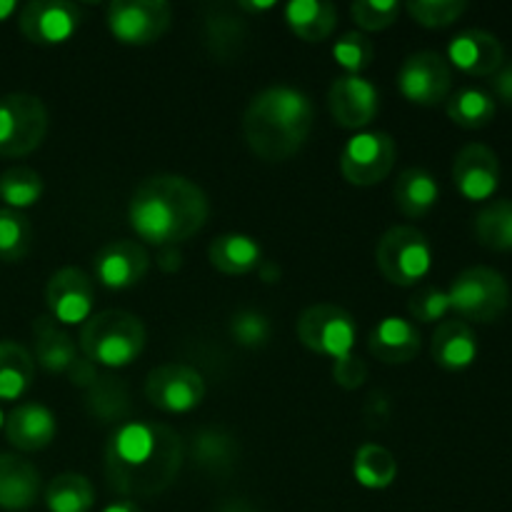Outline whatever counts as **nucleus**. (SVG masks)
<instances>
[{"label":"nucleus","mask_w":512,"mask_h":512,"mask_svg":"<svg viewBox=\"0 0 512 512\" xmlns=\"http://www.w3.org/2000/svg\"><path fill=\"white\" fill-rule=\"evenodd\" d=\"M183 458V440L168 425L123 423L105 448V478L123 498H155L175 483Z\"/></svg>","instance_id":"f257e3e1"},{"label":"nucleus","mask_w":512,"mask_h":512,"mask_svg":"<svg viewBox=\"0 0 512 512\" xmlns=\"http://www.w3.org/2000/svg\"><path fill=\"white\" fill-rule=\"evenodd\" d=\"M210 203L200 185L183 175H150L128 205L130 228L150 245H180L208 223Z\"/></svg>","instance_id":"f03ea898"},{"label":"nucleus","mask_w":512,"mask_h":512,"mask_svg":"<svg viewBox=\"0 0 512 512\" xmlns=\"http://www.w3.org/2000/svg\"><path fill=\"white\" fill-rule=\"evenodd\" d=\"M313 103L290 85H273L255 95L243 115L250 150L268 163L293 158L313 130Z\"/></svg>","instance_id":"7ed1b4c3"},{"label":"nucleus","mask_w":512,"mask_h":512,"mask_svg":"<svg viewBox=\"0 0 512 512\" xmlns=\"http://www.w3.org/2000/svg\"><path fill=\"white\" fill-rule=\"evenodd\" d=\"M145 325L128 310L93 313L80 330V348L85 358L103 368H125L140 358L145 348Z\"/></svg>","instance_id":"20e7f679"},{"label":"nucleus","mask_w":512,"mask_h":512,"mask_svg":"<svg viewBox=\"0 0 512 512\" xmlns=\"http://www.w3.org/2000/svg\"><path fill=\"white\" fill-rule=\"evenodd\" d=\"M375 265L383 278L393 285H415L430 273L433 265V248L428 238L413 225H395L375 248Z\"/></svg>","instance_id":"39448f33"},{"label":"nucleus","mask_w":512,"mask_h":512,"mask_svg":"<svg viewBox=\"0 0 512 512\" xmlns=\"http://www.w3.org/2000/svg\"><path fill=\"white\" fill-rule=\"evenodd\" d=\"M450 310L475 323H493L508 310L510 285L503 273L493 268H468L453 280L448 290Z\"/></svg>","instance_id":"423d86ee"},{"label":"nucleus","mask_w":512,"mask_h":512,"mask_svg":"<svg viewBox=\"0 0 512 512\" xmlns=\"http://www.w3.org/2000/svg\"><path fill=\"white\" fill-rule=\"evenodd\" d=\"M48 110L38 95L10 93L0 98V155L23 158L43 145Z\"/></svg>","instance_id":"0eeeda50"},{"label":"nucleus","mask_w":512,"mask_h":512,"mask_svg":"<svg viewBox=\"0 0 512 512\" xmlns=\"http://www.w3.org/2000/svg\"><path fill=\"white\" fill-rule=\"evenodd\" d=\"M295 333L305 348L333 360L353 353L358 338L353 315L333 303H318L303 310L295 323Z\"/></svg>","instance_id":"6e6552de"},{"label":"nucleus","mask_w":512,"mask_h":512,"mask_svg":"<svg viewBox=\"0 0 512 512\" xmlns=\"http://www.w3.org/2000/svg\"><path fill=\"white\" fill-rule=\"evenodd\" d=\"M105 23L118 43L150 45L168 33L173 8L165 0H113Z\"/></svg>","instance_id":"1a4fd4ad"},{"label":"nucleus","mask_w":512,"mask_h":512,"mask_svg":"<svg viewBox=\"0 0 512 512\" xmlns=\"http://www.w3.org/2000/svg\"><path fill=\"white\" fill-rule=\"evenodd\" d=\"M398 148L395 140L383 130H360L340 153V170L348 183L370 188L383 183L393 170Z\"/></svg>","instance_id":"9d476101"},{"label":"nucleus","mask_w":512,"mask_h":512,"mask_svg":"<svg viewBox=\"0 0 512 512\" xmlns=\"http://www.w3.org/2000/svg\"><path fill=\"white\" fill-rule=\"evenodd\" d=\"M145 398L163 413H190L205 398V380L195 368L183 363H165L150 370L145 380Z\"/></svg>","instance_id":"9b49d317"},{"label":"nucleus","mask_w":512,"mask_h":512,"mask_svg":"<svg viewBox=\"0 0 512 512\" xmlns=\"http://www.w3.org/2000/svg\"><path fill=\"white\" fill-rule=\"evenodd\" d=\"M398 88L410 103L433 108L448 100L453 90V70L450 63L435 50H420L405 58L398 73Z\"/></svg>","instance_id":"f8f14e48"},{"label":"nucleus","mask_w":512,"mask_h":512,"mask_svg":"<svg viewBox=\"0 0 512 512\" xmlns=\"http://www.w3.org/2000/svg\"><path fill=\"white\" fill-rule=\"evenodd\" d=\"M50 318L60 325H78L93 315L95 285L88 273L80 268H60L50 275L45 288Z\"/></svg>","instance_id":"ddd939ff"},{"label":"nucleus","mask_w":512,"mask_h":512,"mask_svg":"<svg viewBox=\"0 0 512 512\" xmlns=\"http://www.w3.org/2000/svg\"><path fill=\"white\" fill-rule=\"evenodd\" d=\"M18 28L30 43H68L80 28V8L68 0H33L18 15Z\"/></svg>","instance_id":"4468645a"},{"label":"nucleus","mask_w":512,"mask_h":512,"mask_svg":"<svg viewBox=\"0 0 512 512\" xmlns=\"http://www.w3.org/2000/svg\"><path fill=\"white\" fill-rule=\"evenodd\" d=\"M150 255L138 240H110L95 253L93 275L108 290L135 288L148 275Z\"/></svg>","instance_id":"2eb2a0df"},{"label":"nucleus","mask_w":512,"mask_h":512,"mask_svg":"<svg viewBox=\"0 0 512 512\" xmlns=\"http://www.w3.org/2000/svg\"><path fill=\"white\" fill-rule=\"evenodd\" d=\"M328 108L335 123L345 130H363L375 120L380 95L370 80L360 75H343L328 90Z\"/></svg>","instance_id":"dca6fc26"},{"label":"nucleus","mask_w":512,"mask_h":512,"mask_svg":"<svg viewBox=\"0 0 512 512\" xmlns=\"http://www.w3.org/2000/svg\"><path fill=\"white\" fill-rule=\"evenodd\" d=\"M200 30L208 53L220 63H233L240 58L248 40V25L238 13V5L210 3L200 13Z\"/></svg>","instance_id":"f3484780"},{"label":"nucleus","mask_w":512,"mask_h":512,"mask_svg":"<svg viewBox=\"0 0 512 512\" xmlns=\"http://www.w3.org/2000/svg\"><path fill=\"white\" fill-rule=\"evenodd\" d=\"M453 180L460 195L468 200L493 198L500 185V160L495 150L483 143H470L455 155Z\"/></svg>","instance_id":"a211bd4d"},{"label":"nucleus","mask_w":512,"mask_h":512,"mask_svg":"<svg viewBox=\"0 0 512 512\" xmlns=\"http://www.w3.org/2000/svg\"><path fill=\"white\" fill-rule=\"evenodd\" d=\"M448 60L455 68L463 70V73L475 75V78H485V75H495L503 68L505 50L503 43L493 33L470 28L450 40Z\"/></svg>","instance_id":"6ab92c4d"},{"label":"nucleus","mask_w":512,"mask_h":512,"mask_svg":"<svg viewBox=\"0 0 512 512\" xmlns=\"http://www.w3.org/2000/svg\"><path fill=\"white\" fill-rule=\"evenodd\" d=\"M5 438L15 450L23 453H38L55 440L58 423L55 415L40 403H23L5 418Z\"/></svg>","instance_id":"aec40b11"},{"label":"nucleus","mask_w":512,"mask_h":512,"mask_svg":"<svg viewBox=\"0 0 512 512\" xmlns=\"http://www.w3.org/2000/svg\"><path fill=\"white\" fill-rule=\"evenodd\" d=\"M420 333L410 320L390 315L383 318L373 330H370L368 350L375 360L388 365H403L418 358L420 353Z\"/></svg>","instance_id":"412c9836"},{"label":"nucleus","mask_w":512,"mask_h":512,"mask_svg":"<svg viewBox=\"0 0 512 512\" xmlns=\"http://www.w3.org/2000/svg\"><path fill=\"white\" fill-rule=\"evenodd\" d=\"M40 495V473L20 455L0 453V510L23 512Z\"/></svg>","instance_id":"4be33fe9"},{"label":"nucleus","mask_w":512,"mask_h":512,"mask_svg":"<svg viewBox=\"0 0 512 512\" xmlns=\"http://www.w3.org/2000/svg\"><path fill=\"white\" fill-rule=\"evenodd\" d=\"M433 360L445 370H465L478 358V338L465 320H443L430 343Z\"/></svg>","instance_id":"5701e85b"},{"label":"nucleus","mask_w":512,"mask_h":512,"mask_svg":"<svg viewBox=\"0 0 512 512\" xmlns=\"http://www.w3.org/2000/svg\"><path fill=\"white\" fill-rule=\"evenodd\" d=\"M33 345L35 360L48 373H68L75 360L80 358L75 340L50 315H40L33 320Z\"/></svg>","instance_id":"b1692460"},{"label":"nucleus","mask_w":512,"mask_h":512,"mask_svg":"<svg viewBox=\"0 0 512 512\" xmlns=\"http://www.w3.org/2000/svg\"><path fill=\"white\" fill-rule=\"evenodd\" d=\"M190 455L200 470L210 475H225L235 468L240 458V445L225 428H200L190 443Z\"/></svg>","instance_id":"393cba45"},{"label":"nucleus","mask_w":512,"mask_h":512,"mask_svg":"<svg viewBox=\"0 0 512 512\" xmlns=\"http://www.w3.org/2000/svg\"><path fill=\"white\" fill-rule=\"evenodd\" d=\"M285 23L305 43H323L338 28V8L328 0H293L285 5Z\"/></svg>","instance_id":"a878e982"},{"label":"nucleus","mask_w":512,"mask_h":512,"mask_svg":"<svg viewBox=\"0 0 512 512\" xmlns=\"http://www.w3.org/2000/svg\"><path fill=\"white\" fill-rule=\"evenodd\" d=\"M208 258L215 270L225 275H248L263 263V250L258 240L243 233H225L215 238L208 248Z\"/></svg>","instance_id":"bb28decb"},{"label":"nucleus","mask_w":512,"mask_h":512,"mask_svg":"<svg viewBox=\"0 0 512 512\" xmlns=\"http://www.w3.org/2000/svg\"><path fill=\"white\" fill-rule=\"evenodd\" d=\"M395 205L405 218H420L438 205V180L423 168H408L398 175L393 188Z\"/></svg>","instance_id":"cd10ccee"},{"label":"nucleus","mask_w":512,"mask_h":512,"mask_svg":"<svg viewBox=\"0 0 512 512\" xmlns=\"http://www.w3.org/2000/svg\"><path fill=\"white\" fill-rule=\"evenodd\" d=\"M35 378L33 355L15 340H0V400H20Z\"/></svg>","instance_id":"c85d7f7f"},{"label":"nucleus","mask_w":512,"mask_h":512,"mask_svg":"<svg viewBox=\"0 0 512 512\" xmlns=\"http://www.w3.org/2000/svg\"><path fill=\"white\" fill-rule=\"evenodd\" d=\"M353 475L363 488L385 490L398 478V460L383 445L365 443L355 450Z\"/></svg>","instance_id":"c756f323"},{"label":"nucleus","mask_w":512,"mask_h":512,"mask_svg":"<svg viewBox=\"0 0 512 512\" xmlns=\"http://www.w3.org/2000/svg\"><path fill=\"white\" fill-rule=\"evenodd\" d=\"M85 405H88V413L93 418L103 420V423H118L123 425V420L130 413V395L120 380L108 378V375H98L93 385L85 390Z\"/></svg>","instance_id":"7c9ffc66"},{"label":"nucleus","mask_w":512,"mask_h":512,"mask_svg":"<svg viewBox=\"0 0 512 512\" xmlns=\"http://www.w3.org/2000/svg\"><path fill=\"white\" fill-rule=\"evenodd\" d=\"M45 505L50 512H90L95 505V488L85 475L63 473L50 480Z\"/></svg>","instance_id":"2f4dec72"},{"label":"nucleus","mask_w":512,"mask_h":512,"mask_svg":"<svg viewBox=\"0 0 512 512\" xmlns=\"http://www.w3.org/2000/svg\"><path fill=\"white\" fill-rule=\"evenodd\" d=\"M495 110H498L495 100L478 88H463L448 98V118L465 130H480L490 125Z\"/></svg>","instance_id":"473e14b6"},{"label":"nucleus","mask_w":512,"mask_h":512,"mask_svg":"<svg viewBox=\"0 0 512 512\" xmlns=\"http://www.w3.org/2000/svg\"><path fill=\"white\" fill-rule=\"evenodd\" d=\"M475 235L490 250H512V200H493L475 218Z\"/></svg>","instance_id":"72a5a7b5"},{"label":"nucleus","mask_w":512,"mask_h":512,"mask_svg":"<svg viewBox=\"0 0 512 512\" xmlns=\"http://www.w3.org/2000/svg\"><path fill=\"white\" fill-rule=\"evenodd\" d=\"M40 195H43V178L33 168L15 165V168H8L0 175V200L10 210L20 213V210L38 203Z\"/></svg>","instance_id":"f704fd0d"},{"label":"nucleus","mask_w":512,"mask_h":512,"mask_svg":"<svg viewBox=\"0 0 512 512\" xmlns=\"http://www.w3.org/2000/svg\"><path fill=\"white\" fill-rule=\"evenodd\" d=\"M33 245V225L18 210H0V260L18 263Z\"/></svg>","instance_id":"c9c22d12"},{"label":"nucleus","mask_w":512,"mask_h":512,"mask_svg":"<svg viewBox=\"0 0 512 512\" xmlns=\"http://www.w3.org/2000/svg\"><path fill=\"white\" fill-rule=\"evenodd\" d=\"M468 10L465 0H410L408 13L423 28H448Z\"/></svg>","instance_id":"e433bc0d"},{"label":"nucleus","mask_w":512,"mask_h":512,"mask_svg":"<svg viewBox=\"0 0 512 512\" xmlns=\"http://www.w3.org/2000/svg\"><path fill=\"white\" fill-rule=\"evenodd\" d=\"M373 55L375 48L365 33H348L333 45V58L338 60L340 68L348 70V75L363 73L370 60H373Z\"/></svg>","instance_id":"4c0bfd02"},{"label":"nucleus","mask_w":512,"mask_h":512,"mask_svg":"<svg viewBox=\"0 0 512 512\" xmlns=\"http://www.w3.org/2000/svg\"><path fill=\"white\" fill-rule=\"evenodd\" d=\"M350 15L355 23L368 33H378V30L390 28L400 15V3L395 0H358L350 5Z\"/></svg>","instance_id":"58836bf2"},{"label":"nucleus","mask_w":512,"mask_h":512,"mask_svg":"<svg viewBox=\"0 0 512 512\" xmlns=\"http://www.w3.org/2000/svg\"><path fill=\"white\" fill-rule=\"evenodd\" d=\"M230 335L243 348H263L270 340V320L260 310H240L230 320Z\"/></svg>","instance_id":"ea45409f"},{"label":"nucleus","mask_w":512,"mask_h":512,"mask_svg":"<svg viewBox=\"0 0 512 512\" xmlns=\"http://www.w3.org/2000/svg\"><path fill=\"white\" fill-rule=\"evenodd\" d=\"M408 313L413 315V320L418 323H435V320H443L450 313V298L448 290L440 288H423L410 298Z\"/></svg>","instance_id":"a19ab883"},{"label":"nucleus","mask_w":512,"mask_h":512,"mask_svg":"<svg viewBox=\"0 0 512 512\" xmlns=\"http://www.w3.org/2000/svg\"><path fill=\"white\" fill-rule=\"evenodd\" d=\"M365 378H368V365H365V360L355 358L353 353L333 360V380L343 390H358L365 383Z\"/></svg>","instance_id":"79ce46f5"},{"label":"nucleus","mask_w":512,"mask_h":512,"mask_svg":"<svg viewBox=\"0 0 512 512\" xmlns=\"http://www.w3.org/2000/svg\"><path fill=\"white\" fill-rule=\"evenodd\" d=\"M68 375H70V380H73V385H78V388H85L88 390L90 385L95 383V380H98V365L95 363H90L88 358H78L73 363V368L68 370Z\"/></svg>","instance_id":"37998d69"},{"label":"nucleus","mask_w":512,"mask_h":512,"mask_svg":"<svg viewBox=\"0 0 512 512\" xmlns=\"http://www.w3.org/2000/svg\"><path fill=\"white\" fill-rule=\"evenodd\" d=\"M493 88H495V93H498V98L503 100V103L512 105V63H503V68L495 73Z\"/></svg>","instance_id":"c03bdc74"},{"label":"nucleus","mask_w":512,"mask_h":512,"mask_svg":"<svg viewBox=\"0 0 512 512\" xmlns=\"http://www.w3.org/2000/svg\"><path fill=\"white\" fill-rule=\"evenodd\" d=\"M218 512H258L253 503H248L245 498H230L220 505Z\"/></svg>","instance_id":"a18cd8bd"},{"label":"nucleus","mask_w":512,"mask_h":512,"mask_svg":"<svg viewBox=\"0 0 512 512\" xmlns=\"http://www.w3.org/2000/svg\"><path fill=\"white\" fill-rule=\"evenodd\" d=\"M103 512H143V510H140L133 500H115V503H110L108 508H103Z\"/></svg>","instance_id":"49530a36"},{"label":"nucleus","mask_w":512,"mask_h":512,"mask_svg":"<svg viewBox=\"0 0 512 512\" xmlns=\"http://www.w3.org/2000/svg\"><path fill=\"white\" fill-rule=\"evenodd\" d=\"M15 10H18V3H15V0H0V23H5Z\"/></svg>","instance_id":"de8ad7c7"},{"label":"nucleus","mask_w":512,"mask_h":512,"mask_svg":"<svg viewBox=\"0 0 512 512\" xmlns=\"http://www.w3.org/2000/svg\"><path fill=\"white\" fill-rule=\"evenodd\" d=\"M268 8H275V3H238V10H268Z\"/></svg>","instance_id":"09e8293b"},{"label":"nucleus","mask_w":512,"mask_h":512,"mask_svg":"<svg viewBox=\"0 0 512 512\" xmlns=\"http://www.w3.org/2000/svg\"><path fill=\"white\" fill-rule=\"evenodd\" d=\"M3 425H5V415H3V408H0V430H3Z\"/></svg>","instance_id":"8fccbe9b"}]
</instances>
